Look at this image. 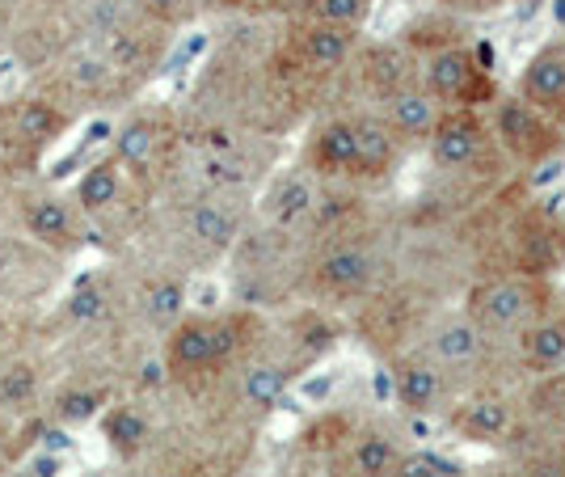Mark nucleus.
<instances>
[{
  "instance_id": "nucleus-1",
  "label": "nucleus",
  "mask_w": 565,
  "mask_h": 477,
  "mask_svg": "<svg viewBox=\"0 0 565 477\" xmlns=\"http://www.w3.org/2000/svg\"><path fill=\"white\" fill-rule=\"evenodd\" d=\"M548 309H553V287L544 284V275H527V271L481 279L465 296V317L477 321L486 335L523 330L527 321H536Z\"/></svg>"
},
{
  "instance_id": "nucleus-2",
  "label": "nucleus",
  "mask_w": 565,
  "mask_h": 477,
  "mask_svg": "<svg viewBox=\"0 0 565 477\" xmlns=\"http://www.w3.org/2000/svg\"><path fill=\"white\" fill-rule=\"evenodd\" d=\"M426 94L444 110H477V106L498 102L490 64L481 60V51L465 43L426 55Z\"/></svg>"
},
{
  "instance_id": "nucleus-3",
  "label": "nucleus",
  "mask_w": 565,
  "mask_h": 477,
  "mask_svg": "<svg viewBox=\"0 0 565 477\" xmlns=\"http://www.w3.org/2000/svg\"><path fill=\"white\" fill-rule=\"evenodd\" d=\"M490 131H494L498 148L527 169L548 166L565 144L562 127L548 119L544 110H536L532 102H523V97H498Z\"/></svg>"
},
{
  "instance_id": "nucleus-4",
  "label": "nucleus",
  "mask_w": 565,
  "mask_h": 477,
  "mask_svg": "<svg viewBox=\"0 0 565 477\" xmlns=\"http://www.w3.org/2000/svg\"><path fill=\"white\" fill-rule=\"evenodd\" d=\"M426 144H430V161L456 173V169H472L481 157H490L494 131L486 127L477 110H444Z\"/></svg>"
},
{
  "instance_id": "nucleus-5",
  "label": "nucleus",
  "mask_w": 565,
  "mask_h": 477,
  "mask_svg": "<svg viewBox=\"0 0 565 477\" xmlns=\"http://www.w3.org/2000/svg\"><path fill=\"white\" fill-rule=\"evenodd\" d=\"M519 97L532 102L536 110H544V115L565 131V43H544V47L527 60Z\"/></svg>"
},
{
  "instance_id": "nucleus-6",
  "label": "nucleus",
  "mask_w": 565,
  "mask_h": 477,
  "mask_svg": "<svg viewBox=\"0 0 565 477\" xmlns=\"http://www.w3.org/2000/svg\"><path fill=\"white\" fill-rule=\"evenodd\" d=\"M401 161L397 131L384 119H354V178L376 182L388 178Z\"/></svg>"
},
{
  "instance_id": "nucleus-7",
  "label": "nucleus",
  "mask_w": 565,
  "mask_h": 477,
  "mask_svg": "<svg viewBox=\"0 0 565 477\" xmlns=\"http://www.w3.org/2000/svg\"><path fill=\"white\" fill-rule=\"evenodd\" d=\"M354 51V30H342V25H326V22H308L296 30V55L300 64L312 72H333L351 60Z\"/></svg>"
},
{
  "instance_id": "nucleus-8",
  "label": "nucleus",
  "mask_w": 565,
  "mask_h": 477,
  "mask_svg": "<svg viewBox=\"0 0 565 477\" xmlns=\"http://www.w3.org/2000/svg\"><path fill=\"white\" fill-rule=\"evenodd\" d=\"M519 359L541 377L553 368H565V312L548 309L536 321H527L519 330Z\"/></svg>"
},
{
  "instance_id": "nucleus-9",
  "label": "nucleus",
  "mask_w": 565,
  "mask_h": 477,
  "mask_svg": "<svg viewBox=\"0 0 565 477\" xmlns=\"http://www.w3.org/2000/svg\"><path fill=\"white\" fill-rule=\"evenodd\" d=\"M384 102H388V119L384 123L397 131V140H430L435 123L444 115V106L418 85H405V89L388 94Z\"/></svg>"
},
{
  "instance_id": "nucleus-10",
  "label": "nucleus",
  "mask_w": 565,
  "mask_h": 477,
  "mask_svg": "<svg viewBox=\"0 0 565 477\" xmlns=\"http://www.w3.org/2000/svg\"><path fill=\"white\" fill-rule=\"evenodd\" d=\"M451 431H460L472 444H498L511 431V406L494 393H477L451 410Z\"/></svg>"
},
{
  "instance_id": "nucleus-11",
  "label": "nucleus",
  "mask_w": 565,
  "mask_h": 477,
  "mask_svg": "<svg viewBox=\"0 0 565 477\" xmlns=\"http://www.w3.org/2000/svg\"><path fill=\"white\" fill-rule=\"evenodd\" d=\"M372 275H376V266L367 258V250H359V245H338L317 263V284L333 296H359L372 284Z\"/></svg>"
},
{
  "instance_id": "nucleus-12",
  "label": "nucleus",
  "mask_w": 565,
  "mask_h": 477,
  "mask_svg": "<svg viewBox=\"0 0 565 477\" xmlns=\"http://www.w3.org/2000/svg\"><path fill=\"white\" fill-rule=\"evenodd\" d=\"M308 161L326 178H354V119H333L317 127L308 144Z\"/></svg>"
},
{
  "instance_id": "nucleus-13",
  "label": "nucleus",
  "mask_w": 565,
  "mask_h": 477,
  "mask_svg": "<svg viewBox=\"0 0 565 477\" xmlns=\"http://www.w3.org/2000/svg\"><path fill=\"white\" fill-rule=\"evenodd\" d=\"M169 368L173 372H203V368H215V326L203 321V317H190L182 321L173 335H169Z\"/></svg>"
},
{
  "instance_id": "nucleus-14",
  "label": "nucleus",
  "mask_w": 565,
  "mask_h": 477,
  "mask_svg": "<svg viewBox=\"0 0 565 477\" xmlns=\"http://www.w3.org/2000/svg\"><path fill=\"white\" fill-rule=\"evenodd\" d=\"M393 393H397V402L405 410L426 414V410L439 402L444 381H439V372H435L426 359H405L397 372H393Z\"/></svg>"
},
{
  "instance_id": "nucleus-15",
  "label": "nucleus",
  "mask_w": 565,
  "mask_h": 477,
  "mask_svg": "<svg viewBox=\"0 0 565 477\" xmlns=\"http://www.w3.org/2000/svg\"><path fill=\"white\" fill-rule=\"evenodd\" d=\"M481 347H486V330L477 321H469V317L444 321L435 330V356L444 359V363H469V359L481 356Z\"/></svg>"
},
{
  "instance_id": "nucleus-16",
  "label": "nucleus",
  "mask_w": 565,
  "mask_h": 477,
  "mask_svg": "<svg viewBox=\"0 0 565 477\" xmlns=\"http://www.w3.org/2000/svg\"><path fill=\"white\" fill-rule=\"evenodd\" d=\"M397 460H401L397 444H393L388 435H380V431L359 435V439H354V448H351V469L359 477H388Z\"/></svg>"
},
{
  "instance_id": "nucleus-17",
  "label": "nucleus",
  "mask_w": 565,
  "mask_h": 477,
  "mask_svg": "<svg viewBox=\"0 0 565 477\" xmlns=\"http://www.w3.org/2000/svg\"><path fill=\"white\" fill-rule=\"evenodd\" d=\"M25 229L39 241H47V245H64L72 237V215L60 199H34L25 208Z\"/></svg>"
},
{
  "instance_id": "nucleus-18",
  "label": "nucleus",
  "mask_w": 565,
  "mask_h": 477,
  "mask_svg": "<svg viewBox=\"0 0 565 477\" xmlns=\"http://www.w3.org/2000/svg\"><path fill=\"white\" fill-rule=\"evenodd\" d=\"M527 406L544 423H565V368H553V372H544L541 381L532 384Z\"/></svg>"
},
{
  "instance_id": "nucleus-19",
  "label": "nucleus",
  "mask_w": 565,
  "mask_h": 477,
  "mask_svg": "<svg viewBox=\"0 0 565 477\" xmlns=\"http://www.w3.org/2000/svg\"><path fill=\"white\" fill-rule=\"evenodd\" d=\"M76 199H81V208H85V212H102V208H110V203L118 199V166L115 161H102V166L89 169V173L81 178Z\"/></svg>"
},
{
  "instance_id": "nucleus-20",
  "label": "nucleus",
  "mask_w": 565,
  "mask_h": 477,
  "mask_svg": "<svg viewBox=\"0 0 565 477\" xmlns=\"http://www.w3.org/2000/svg\"><path fill=\"white\" fill-rule=\"evenodd\" d=\"M367 9H372V0H308L305 18L308 22L342 25V30H359L367 22Z\"/></svg>"
},
{
  "instance_id": "nucleus-21",
  "label": "nucleus",
  "mask_w": 565,
  "mask_h": 477,
  "mask_svg": "<svg viewBox=\"0 0 565 477\" xmlns=\"http://www.w3.org/2000/svg\"><path fill=\"white\" fill-rule=\"evenodd\" d=\"M409 60L405 55H397L393 47H376L372 51V68H367V76H372V85H376V94H397V89H405L409 85V68H405Z\"/></svg>"
},
{
  "instance_id": "nucleus-22",
  "label": "nucleus",
  "mask_w": 565,
  "mask_h": 477,
  "mask_svg": "<svg viewBox=\"0 0 565 477\" xmlns=\"http://www.w3.org/2000/svg\"><path fill=\"white\" fill-rule=\"evenodd\" d=\"M282 389H287V372H282V368L262 363V368H249V372H245V398H249L254 406H262V410L279 406Z\"/></svg>"
},
{
  "instance_id": "nucleus-23",
  "label": "nucleus",
  "mask_w": 565,
  "mask_h": 477,
  "mask_svg": "<svg viewBox=\"0 0 565 477\" xmlns=\"http://www.w3.org/2000/svg\"><path fill=\"white\" fill-rule=\"evenodd\" d=\"M190 224H194V237L207 241V245H228V241L236 237L233 212H224L220 203H199Z\"/></svg>"
},
{
  "instance_id": "nucleus-24",
  "label": "nucleus",
  "mask_w": 565,
  "mask_h": 477,
  "mask_svg": "<svg viewBox=\"0 0 565 477\" xmlns=\"http://www.w3.org/2000/svg\"><path fill=\"white\" fill-rule=\"evenodd\" d=\"M312 187H308L305 178H291V182H282L279 194H275V203H270V215L279 220V224H296V220H305L312 212Z\"/></svg>"
},
{
  "instance_id": "nucleus-25",
  "label": "nucleus",
  "mask_w": 565,
  "mask_h": 477,
  "mask_svg": "<svg viewBox=\"0 0 565 477\" xmlns=\"http://www.w3.org/2000/svg\"><path fill=\"white\" fill-rule=\"evenodd\" d=\"M143 435H148V427H143V418L136 410H110L106 414V439L115 444L118 453H136L143 444Z\"/></svg>"
},
{
  "instance_id": "nucleus-26",
  "label": "nucleus",
  "mask_w": 565,
  "mask_h": 477,
  "mask_svg": "<svg viewBox=\"0 0 565 477\" xmlns=\"http://www.w3.org/2000/svg\"><path fill=\"white\" fill-rule=\"evenodd\" d=\"M401 43H409V47L430 51V55H435V51H444V47H456L460 39H456V25L451 22H418L401 34Z\"/></svg>"
},
{
  "instance_id": "nucleus-27",
  "label": "nucleus",
  "mask_w": 565,
  "mask_h": 477,
  "mask_svg": "<svg viewBox=\"0 0 565 477\" xmlns=\"http://www.w3.org/2000/svg\"><path fill=\"white\" fill-rule=\"evenodd\" d=\"M152 144H157V131H152L148 123L122 127V131H118V161H127V166H148Z\"/></svg>"
},
{
  "instance_id": "nucleus-28",
  "label": "nucleus",
  "mask_w": 565,
  "mask_h": 477,
  "mask_svg": "<svg viewBox=\"0 0 565 477\" xmlns=\"http://www.w3.org/2000/svg\"><path fill=\"white\" fill-rule=\"evenodd\" d=\"M102 402H106L102 389H76V393H64V398H60L55 414H60V423L76 427V423H89L97 410H102Z\"/></svg>"
},
{
  "instance_id": "nucleus-29",
  "label": "nucleus",
  "mask_w": 565,
  "mask_h": 477,
  "mask_svg": "<svg viewBox=\"0 0 565 477\" xmlns=\"http://www.w3.org/2000/svg\"><path fill=\"white\" fill-rule=\"evenodd\" d=\"M388 477H460V469L435 453H409L393 465V474Z\"/></svg>"
},
{
  "instance_id": "nucleus-30",
  "label": "nucleus",
  "mask_w": 565,
  "mask_h": 477,
  "mask_svg": "<svg viewBox=\"0 0 565 477\" xmlns=\"http://www.w3.org/2000/svg\"><path fill=\"white\" fill-rule=\"evenodd\" d=\"M34 384H39V377H34V368H25V363L0 372V402H4V406H18L25 398H34Z\"/></svg>"
},
{
  "instance_id": "nucleus-31",
  "label": "nucleus",
  "mask_w": 565,
  "mask_h": 477,
  "mask_svg": "<svg viewBox=\"0 0 565 477\" xmlns=\"http://www.w3.org/2000/svg\"><path fill=\"white\" fill-rule=\"evenodd\" d=\"M182 305H186V292H182V284H157L152 292H148V312H152V321H173L178 312H182Z\"/></svg>"
},
{
  "instance_id": "nucleus-32",
  "label": "nucleus",
  "mask_w": 565,
  "mask_h": 477,
  "mask_svg": "<svg viewBox=\"0 0 565 477\" xmlns=\"http://www.w3.org/2000/svg\"><path fill=\"white\" fill-rule=\"evenodd\" d=\"M102 312H106V296H102V287H81V292H72L68 296L72 321H97Z\"/></svg>"
},
{
  "instance_id": "nucleus-33",
  "label": "nucleus",
  "mask_w": 565,
  "mask_h": 477,
  "mask_svg": "<svg viewBox=\"0 0 565 477\" xmlns=\"http://www.w3.org/2000/svg\"><path fill=\"white\" fill-rule=\"evenodd\" d=\"M22 131L25 136H39V140H43V136H51V131H55V110H51L47 102H30V106H25L22 110Z\"/></svg>"
},
{
  "instance_id": "nucleus-34",
  "label": "nucleus",
  "mask_w": 565,
  "mask_h": 477,
  "mask_svg": "<svg viewBox=\"0 0 565 477\" xmlns=\"http://www.w3.org/2000/svg\"><path fill=\"white\" fill-rule=\"evenodd\" d=\"M342 439H351V427H347L342 418H330V423L308 431V444H317V448H338Z\"/></svg>"
},
{
  "instance_id": "nucleus-35",
  "label": "nucleus",
  "mask_w": 565,
  "mask_h": 477,
  "mask_svg": "<svg viewBox=\"0 0 565 477\" xmlns=\"http://www.w3.org/2000/svg\"><path fill=\"white\" fill-rule=\"evenodd\" d=\"M143 9L161 22H178V18H186L190 0H143Z\"/></svg>"
},
{
  "instance_id": "nucleus-36",
  "label": "nucleus",
  "mask_w": 565,
  "mask_h": 477,
  "mask_svg": "<svg viewBox=\"0 0 565 477\" xmlns=\"http://www.w3.org/2000/svg\"><path fill=\"white\" fill-rule=\"evenodd\" d=\"M439 4L451 9V13H490V9L507 4V0H439Z\"/></svg>"
},
{
  "instance_id": "nucleus-37",
  "label": "nucleus",
  "mask_w": 565,
  "mask_h": 477,
  "mask_svg": "<svg viewBox=\"0 0 565 477\" xmlns=\"http://www.w3.org/2000/svg\"><path fill=\"white\" fill-rule=\"evenodd\" d=\"M43 444H47L51 453H64V448H72L68 431H43Z\"/></svg>"
},
{
  "instance_id": "nucleus-38",
  "label": "nucleus",
  "mask_w": 565,
  "mask_h": 477,
  "mask_svg": "<svg viewBox=\"0 0 565 477\" xmlns=\"http://www.w3.org/2000/svg\"><path fill=\"white\" fill-rule=\"evenodd\" d=\"M270 9H279V13H305L308 0H266Z\"/></svg>"
},
{
  "instance_id": "nucleus-39",
  "label": "nucleus",
  "mask_w": 565,
  "mask_h": 477,
  "mask_svg": "<svg viewBox=\"0 0 565 477\" xmlns=\"http://www.w3.org/2000/svg\"><path fill=\"white\" fill-rule=\"evenodd\" d=\"M34 469H39V477H55V474H60V460H51V456H39V465H34Z\"/></svg>"
},
{
  "instance_id": "nucleus-40",
  "label": "nucleus",
  "mask_w": 565,
  "mask_h": 477,
  "mask_svg": "<svg viewBox=\"0 0 565 477\" xmlns=\"http://www.w3.org/2000/svg\"><path fill=\"white\" fill-rule=\"evenodd\" d=\"M9 263H13V245H9V241H0V275L9 271Z\"/></svg>"
},
{
  "instance_id": "nucleus-41",
  "label": "nucleus",
  "mask_w": 565,
  "mask_h": 477,
  "mask_svg": "<svg viewBox=\"0 0 565 477\" xmlns=\"http://www.w3.org/2000/svg\"><path fill=\"white\" fill-rule=\"evenodd\" d=\"M161 381V368H157V363H148V368H143V384H157Z\"/></svg>"
},
{
  "instance_id": "nucleus-42",
  "label": "nucleus",
  "mask_w": 565,
  "mask_h": 477,
  "mask_svg": "<svg viewBox=\"0 0 565 477\" xmlns=\"http://www.w3.org/2000/svg\"><path fill=\"white\" fill-rule=\"evenodd\" d=\"M212 4H241V0H212Z\"/></svg>"
},
{
  "instance_id": "nucleus-43",
  "label": "nucleus",
  "mask_w": 565,
  "mask_h": 477,
  "mask_svg": "<svg viewBox=\"0 0 565 477\" xmlns=\"http://www.w3.org/2000/svg\"><path fill=\"white\" fill-rule=\"evenodd\" d=\"M0 460H4V435H0Z\"/></svg>"
},
{
  "instance_id": "nucleus-44",
  "label": "nucleus",
  "mask_w": 565,
  "mask_h": 477,
  "mask_svg": "<svg viewBox=\"0 0 565 477\" xmlns=\"http://www.w3.org/2000/svg\"><path fill=\"white\" fill-rule=\"evenodd\" d=\"M562 237H565V215H562Z\"/></svg>"
}]
</instances>
